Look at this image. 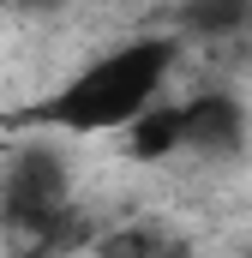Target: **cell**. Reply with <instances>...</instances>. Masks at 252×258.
I'll use <instances>...</instances> for the list:
<instances>
[{
  "instance_id": "obj_4",
  "label": "cell",
  "mask_w": 252,
  "mask_h": 258,
  "mask_svg": "<svg viewBox=\"0 0 252 258\" xmlns=\"http://www.w3.org/2000/svg\"><path fill=\"white\" fill-rule=\"evenodd\" d=\"M120 138H126V156H132V162H168V156H186V108H180L174 96H162V102H150Z\"/></svg>"
},
{
  "instance_id": "obj_2",
  "label": "cell",
  "mask_w": 252,
  "mask_h": 258,
  "mask_svg": "<svg viewBox=\"0 0 252 258\" xmlns=\"http://www.w3.org/2000/svg\"><path fill=\"white\" fill-rule=\"evenodd\" d=\"M72 216V174L54 144H18L0 168V222L24 240H54Z\"/></svg>"
},
{
  "instance_id": "obj_1",
  "label": "cell",
  "mask_w": 252,
  "mask_h": 258,
  "mask_svg": "<svg viewBox=\"0 0 252 258\" xmlns=\"http://www.w3.org/2000/svg\"><path fill=\"white\" fill-rule=\"evenodd\" d=\"M174 60H180V36H168V30H138V36L114 42V48H102L96 60H84L66 84H54L42 102H30V108L18 114V126L66 132V138L126 132L150 102H162Z\"/></svg>"
},
{
  "instance_id": "obj_3",
  "label": "cell",
  "mask_w": 252,
  "mask_h": 258,
  "mask_svg": "<svg viewBox=\"0 0 252 258\" xmlns=\"http://www.w3.org/2000/svg\"><path fill=\"white\" fill-rule=\"evenodd\" d=\"M186 108V156H240L246 144V102L234 90H198L180 96Z\"/></svg>"
},
{
  "instance_id": "obj_5",
  "label": "cell",
  "mask_w": 252,
  "mask_h": 258,
  "mask_svg": "<svg viewBox=\"0 0 252 258\" xmlns=\"http://www.w3.org/2000/svg\"><path fill=\"white\" fill-rule=\"evenodd\" d=\"M252 12V0H186V24L216 36V30H234L240 18Z\"/></svg>"
},
{
  "instance_id": "obj_6",
  "label": "cell",
  "mask_w": 252,
  "mask_h": 258,
  "mask_svg": "<svg viewBox=\"0 0 252 258\" xmlns=\"http://www.w3.org/2000/svg\"><path fill=\"white\" fill-rule=\"evenodd\" d=\"M0 258H48L42 246H30V252H0Z\"/></svg>"
}]
</instances>
